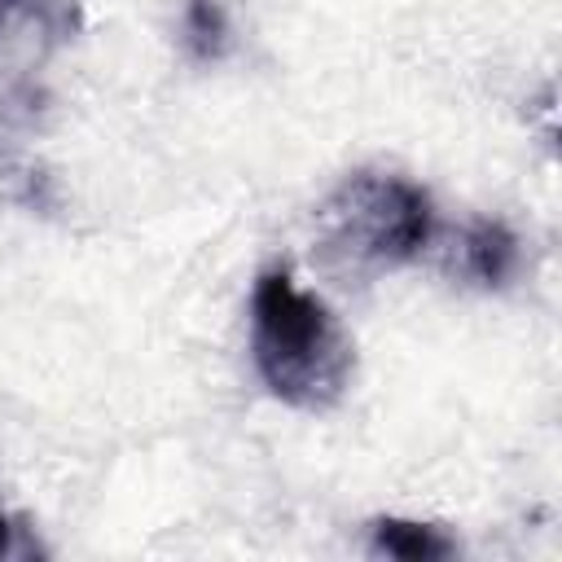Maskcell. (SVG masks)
Here are the masks:
<instances>
[{"label":"cell","mask_w":562,"mask_h":562,"mask_svg":"<svg viewBox=\"0 0 562 562\" xmlns=\"http://www.w3.org/2000/svg\"><path fill=\"white\" fill-rule=\"evenodd\" d=\"M250 364L285 408L329 413L347 395L356 351L338 316L272 263L250 285Z\"/></svg>","instance_id":"obj_1"},{"label":"cell","mask_w":562,"mask_h":562,"mask_svg":"<svg viewBox=\"0 0 562 562\" xmlns=\"http://www.w3.org/2000/svg\"><path fill=\"white\" fill-rule=\"evenodd\" d=\"M325 255L351 272H386L417 259L435 237L430 193L395 171H351L316 206Z\"/></svg>","instance_id":"obj_2"},{"label":"cell","mask_w":562,"mask_h":562,"mask_svg":"<svg viewBox=\"0 0 562 562\" xmlns=\"http://www.w3.org/2000/svg\"><path fill=\"white\" fill-rule=\"evenodd\" d=\"M443 268L465 285L501 290L518 272V237L501 220H470L457 228V237L443 255Z\"/></svg>","instance_id":"obj_3"},{"label":"cell","mask_w":562,"mask_h":562,"mask_svg":"<svg viewBox=\"0 0 562 562\" xmlns=\"http://www.w3.org/2000/svg\"><path fill=\"white\" fill-rule=\"evenodd\" d=\"M369 549L378 558H400V562H443L461 544L448 536L439 522H417V518H373L369 522Z\"/></svg>","instance_id":"obj_4"},{"label":"cell","mask_w":562,"mask_h":562,"mask_svg":"<svg viewBox=\"0 0 562 562\" xmlns=\"http://www.w3.org/2000/svg\"><path fill=\"white\" fill-rule=\"evenodd\" d=\"M184 48L198 61H215L228 48V13L220 0H189L184 4Z\"/></svg>","instance_id":"obj_5"},{"label":"cell","mask_w":562,"mask_h":562,"mask_svg":"<svg viewBox=\"0 0 562 562\" xmlns=\"http://www.w3.org/2000/svg\"><path fill=\"white\" fill-rule=\"evenodd\" d=\"M9 558H44V544L35 540V527L0 509V562Z\"/></svg>","instance_id":"obj_6"},{"label":"cell","mask_w":562,"mask_h":562,"mask_svg":"<svg viewBox=\"0 0 562 562\" xmlns=\"http://www.w3.org/2000/svg\"><path fill=\"white\" fill-rule=\"evenodd\" d=\"M0 22H4V4H0Z\"/></svg>","instance_id":"obj_7"}]
</instances>
